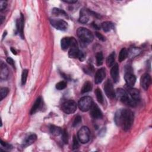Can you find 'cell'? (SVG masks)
Listing matches in <instances>:
<instances>
[{"instance_id":"cell-1","label":"cell","mask_w":152,"mask_h":152,"mask_svg":"<svg viewBox=\"0 0 152 152\" xmlns=\"http://www.w3.org/2000/svg\"><path fill=\"white\" fill-rule=\"evenodd\" d=\"M114 121L116 125L127 131L130 129L133 124L134 113L129 109H119L115 115Z\"/></svg>"},{"instance_id":"cell-2","label":"cell","mask_w":152,"mask_h":152,"mask_svg":"<svg viewBox=\"0 0 152 152\" xmlns=\"http://www.w3.org/2000/svg\"><path fill=\"white\" fill-rule=\"evenodd\" d=\"M77 33L80 41L85 45L91 43L94 39L93 34L90 30L85 28H78Z\"/></svg>"},{"instance_id":"cell-3","label":"cell","mask_w":152,"mask_h":152,"mask_svg":"<svg viewBox=\"0 0 152 152\" xmlns=\"http://www.w3.org/2000/svg\"><path fill=\"white\" fill-rule=\"evenodd\" d=\"M115 95L118 96V98L120 99V100L122 102L125 103L126 105H129V106L132 107H134L136 106L137 101L132 99H130L129 96H128V95L127 91L121 88L118 89L116 90Z\"/></svg>"},{"instance_id":"cell-4","label":"cell","mask_w":152,"mask_h":152,"mask_svg":"<svg viewBox=\"0 0 152 152\" xmlns=\"http://www.w3.org/2000/svg\"><path fill=\"white\" fill-rule=\"evenodd\" d=\"M93 100L90 96H84L78 101V106L79 109L83 112H87L90 110L93 104Z\"/></svg>"},{"instance_id":"cell-5","label":"cell","mask_w":152,"mask_h":152,"mask_svg":"<svg viewBox=\"0 0 152 152\" xmlns=\"http://www.w3.org/2000/svg\"><path fill=\"white\" fill-rule=\"evenodd\" d=\"M78 139L83 144L87 143L90 140V131L87 127H81L77 134Z\"/></svg>"},{"instance_id":"cell-6","label":"cell","mask_w":152,"mask_h":152,"mask_svg":"<svg viewBox=\"0 0 152 152\" xmlns=\"http://www.w3.org/2000/svg\"><path fill=\"white\" fill-rule=\"evenodd\" d=\"M77 107V103L75 101L73 100H68L63 103L61 109L67 114H72L76 111Z\"/></svg>"},{"instance_id":"cell-7","label":"cell","mask_w":152,"mask_h":152,"mask_svg":"<svg viewBox=\"0 0 152 152\" xmlns=\"http://www.w3.org/2000/svg\"><path fill=\"white\" fill-rule=\"evenodd\" d=\"M51 24L56 29L61 31L66 30L68 27V23L62 19H51Z\"/></svg>"},{"instance_id":"cell-8","label":"cell","mask_w":152,"mask_h":152,"mask_svg":"<svg viewBox=\"0 0 152 152\" xmlns=\"http://www.w3.org/2000/svg\"><path fill=\"white\" fill-rule=\"evenodd\" d=\"M80 51L78 48V45L76 39L72 38V43L70 45V50L68 52V56L71 58H78Z\"/></svg>"},{"instance_id":"cell-9","label":"cell","mask_w":152,"mask_h":152,"mask_svg":"<svg viewBox=\"0 0 152 152\" xmlns=\"http://www.w3.org/2000/svg\"><path fill=\"white\" fill-rule=\"evenodd\" d=\"M104 90L109 98L112 99L115 98L116 95L115 91L113 89V83L109 79H108L104 84Z\"/></svg>"},{"instance_id":"cell-10","label":"cell","mask_w":152,"mask_h":152,"mask_svg":"<svg viewBox=\"0 0 152 152\" xmlns=\"http://www.w3.org/2000/svg\"><path fill=\"white\" fill-rule=\"evenodd\" d=\"M90 113L91 117L94 119H101L103 117L102 111L100 110L98 105L95 103H93L90 109Z\"/></svg>"},{"instance_id":"cell-11","label":"cell","mask_w":152,"mask_h":152,"mask_svg":"<svg viewBox=\"0 0 152 152\" xmlns=\"http://www.w3.org/2000/svg\"><path fill=\"white\" fill-rule=\"evenodd\" d=\"M140 85L144 90H148L151 85V76L150 74L145 73L142 76L141 79H140Z\"/></svg>"},{"instance_id":"cell-12","label":"cell","mask_w":152,"mask_h":152,"mask_svg":"<svg viewBox=\"0 0 152 152\" xmlns=\"http://www.w3.org/2000/svg\"><path fill=\"white\" fill-rule=\"evenodd\" d=\"M124 79L127 86L133 87L134 86L136 81V77L133 73L130 72L126 73L124 76Z\"/></svg>"},{"instance_id":"cell-13","label":"cell","mask_w":152,"mask_h":152,"mask_svg":"<svg viewBox=\"0 0 152 152\" xmlns=\"http://www.w3.org/2000/svg\"><path fill=\"white\" fill-rule=\"evenodd\" d=\"M106 76V72L104 68H101L99 69L96 73L95 76V82L96 84H100L104 80Z\"/></svg>"},{"instance_id":"cell-14","label":"cell","mask_w":152,"mask_h":152,"mask_svg":"<svg viewBox=\"0 0 152 152\" xmlns=\"http://www.w3.org/2000/svg\"><path fill=\"white\" fill-rule=\"evenodd\" d=\"M16 28L17 30L20 34L22 39L24 38V33H23V28H24V17L21 14V17L16 20Z\"/></svg>"},{"instance_id":"cell-15","label":"cell","mask_w":152,"mask_h":152,"mask_svg":"<svg viewBox=\"0 0 152 152\" xmlns=\"http://www.w3.org/2000/svg\"><path fill=\"white\" fill-rule=\"evenodd\" d=\"M9 76V70L7 65L3 61L0 63V78L1 80H6Z\"/></svg>"},{"instance_id":"cell-16","label":"cell","mask_w":152,"mask_h":152,"mask_svg":"<svg viewBox=\"0 0 152 152\" xmlns=\"http://www.w3.org/2000/svg\"><path fill=\"white\" fill-rule=\"evenodd\" d=\"M111 75L114 82L116 83L119 80V67L118 64H115L112 67Z\"/></svg>"},{"instance_id":"cell-17","label":"cell","mask_w":152,"mask_h":152,"mask_svg":"<svg viewBox=\"0 0 152 152\" xmlns=\"http://www.w3.org/2000/svg\"><path fill=\"white\" fill-rule=\"evenodd\" d=\"M89 10L87 9H81L80 11V14L79 18V21L81 23H86L88 22L89 20Z\"/></svg>"},{"instance_id":"cell-18","label":"cell","mask_w":152,"mask_h":152,"mask_svg":"<svg viewBox=\"0 0 152 152\" xmlns=\"http://www.w3.org/2000/svg\"><path fill=\"white\" fill-rule=\"evenodd\" d=\"M127 90H128V93H129L130 95L131 96L132 99L135 101H138L140 100V94L138 90L134 89L133 87H128V86L127 87Z\"/></svg>"},{"instance_id":"cell-19","label":"cell","mask_w":152,"mask_h":152,"mask_svg":"<svg viewBox=\"0 0 152 152\" xmlns=\"http://www.w3.org/2000/svg\"><path fill=\"white\" fill-rule=\"evenodd\" d=\"M36 139H37L36 135H35L34 134L30 135L28 137H27L25 139L24 142H23V147H26L28 146L32 145V144H33L35 142H36Z\"/></svg>"},{"instance_id":"cell-20","label":"cell","mask_w":152,"mask_h":152,"mask_svg":"<svg viewBox=\"0 0 152 152\" xmlns=\"http://www.w3.org/2000/svg\"><path fill=\"white\" fill-rule=\"evenodd\" d=\"M72 43V38L65 37L63 38L61 41V46L63 50H67L71 45Z\"/></svg>"},{"instance_id":"cell-21","label":"cell","mask_w":152,"mask_h":152,"mask_svg":"<svg viewBox=\"0 0 152 152\" xmlns=\"http://www.w3.org/2000/svg\"><path fill=\"white\" fill-rule=\"evenodd\" d=\"M41 102H42V99L41 97L38 98L36 100V101H35L34 103L33 104V107L31 109V111H30V114L31 115L35 113L38 111V109H39L41 105Z\"/></svg>"},{"instance_id":"cell-22","label":"cell","mask_w":152,"mask_h":152,"mask_svg":"<svg viewBox=\"0 0 152 152\" xmlns=\"http://www.w3.org/2000/svg\"><path fill=\"white\" fill-rule=\"evenodd\" d=\"M102 28L105 32H108L114 29V25L111 21H105L101 25Z\"/></svg>"},{"instance_id":"cell-23","label":"cell","mask_w":152,"mask_h":152,"mask_svg":"<svg viewBox=\"0 0 152 152\" xmlns=\"http://www.w3.org/2000/svg\"><path fill=\"white\" fill-rule=\"evenodd\" d=\"M92 88H93V86L91 83L89 81H87L83 85L82 89L81 90V93H86L89 92L92 90Z\"/></svg>"},{"instance_id":"cell-24","label":"cell","mask_w":152,"mask_h":152,"mask_svg":"<svg viewBox=\"0 0 152 152\" xmlns=\"http://www.w3.org/2000/svg\"><path fill=\"white\" fill-rule=\"evenodd\" d=\"M62 130L61 128L55 125H51L50 127V132L51 133L55 136H58L62 133Z\"/></svg>"},{"instance_id":"cell-25","label":"cell","mask_w":152,"mask_h":152,"mask_svg":"<svg viewBox=\"0 0 152 152\" xmlns=\"http://www.w3.org/2000/svg\"><path fill=\"white\" fill-rule=\"evenodd\" d=\"M115 60V52H113L107 58V64L108 67H112L114 65Z\"/></svg>"},{"instance_id":"cell-26","label":"cell","mask_w":152,"mask_h":152,"mask_svg":"<svg viewBox=\"0 0 152 152\" xmlns=\"http://www.w3.org/2000/svg\"><path fill=\"white\" fill-rule=\"evenodd\" d=\"M128 55V51L126 48H122L119 54V57H118V60L119 62L121 63L123 61H124L126 58H127Z\"/></svg>"},{"instance_id":"cell-27","label":"cell","mask_w":152,"mask_h":152,"mask_svg":"<svg viewBox=\"0 0 152 152\" xmlns=\"http://www.w3.org/2000/svg\"><path fill=\"white\" fill-rule=\"evenodd\" d=\"M95 94L96 96V98L98 101L101 103L103 104L104 102V99H103V94H102V92L100 90V89L98 88L96 89L95 90Z\"/></svg>"},{"instance_id":"cell-28","label":"cell","mask_w":152,"mask_h":152,"mask_svg":"<svg viewBox=\"0 0 152 152\" xmlns=\"http://www.w3.org/2000/svg\"><path fill=\"white\" fill-rule=\"evenodd\" d=\"M52 14H54L55 16H65V17H67V14L65 12V11L63 10H61L60 8H54L52 10Z\"/></svg>"},{"instance_id":"cell-29","label":"cell","mask_w":152,"mask_h":152,"mask_svg":"<svg viewBox=\"0 0 152 152\" xmlns=\"http://www.w3.org/2000/svg\"><path fill=\"white\" fill-rule=\"evenodd\" d=\"M9 90L7 87H2L0 89V100H2L8 95Z\"/></svg>"},{"instance_id":"cell-30","label":"cell","mask_w":152,"mask_h":152,"mask_svg":"<svg viewBox=\"0 0 152 152\" xmlns=\"http://www.w3.org/2000/svg\"><path fill=\"white\" fill-rule=\"evenodd\" d=\"M96 64L98 66L102 65L103 61V55L102 52H99L96 55Z\"/></svg>"},{"instance_id":"cell-31","label":"cell","mask_w":152,"mask_h":152,"mask_svg":"<svg viewBox=\"0 0 152 152\" xmlns=\"http://www.w3.org/2000/svg\"><path fill=\"white\" fill-rule=\"evenodd\" d=\"M28 69H24L22 72L21 74V85H25L26 83L27 78L28 76Z\"/></svg>"},{"instance_id":"cell-32","label":"cell","mask_w":152,"mask_h":152,"mask_svg":"<svg viewBox=\"0 0 152 152\" xmlns=\"http://www.w3.org/2000/svg\"><path fill=\"white\" fill-rule=\"evenodd\" d=\"M56 89L57 90H63L64 89L66 88L67 87V82L65 81H60V82H58L56 85Z\"/></svg>"},{"instance_id":"cell-33","label":"cell","mask_w":152,"mask_h":152,"mask_svg":"<svg viewBox=\"0 0 152 152\" xmlns=\"http://www.w3.org/2000/svg\"><path fill=\"white\" fill-rule=\"evenodd\" d=\"M62 140L65 144H67L68 142V134L67 130H64L62 131Z\"/></svg>"},{"instance_id":"cell-34","label":"cell","mask_w":152,"mask_h":152,"mask_svg":"<svg viewBox=\"0 0 152 152\" xmlns=\"http://www.w3.org/2000/svg\"><path fill=\"white\" fill-rule=\"evenodd\" d=\"M81 122V117L80 116H77L74 120L73 126V127H77V125H78L80 124Z\"/></svg>"},{"instance_id":"cell-35","label":"cell","mask_w":152,"mask_h":152,"mask_svg":"<svg viewBox=\"0 0 152 152\" xmlns=\"http://www.w3.org/2000/svg\"><path fill=\"white\" fill-rule=\"evenodd\" d=\"M79 147V143L78 141V139L74 135L73 137V149H77Z\"/></svg>"},{"instance_id":"cell-36","label":"cell","mask_w":152,"mask_h":152,"mask_svg":"<svg viewBox=\"0 0 152 152\" xmlns=\"http://www.w3.org/2000/svg\"><path fill=\"white\" fill-rule=\"evenodd\" d=\"M7 3L6 1H0V10L3 11L7 7Z\"/></svg>"},{"instance_id":"cell-37","label":"cell","mask_w":152,"mask_h":152,"mask_svg":"<svg viewBox=\"0 0 152 152\" xmlns=\"http://www.w3.org/2000/svg\"><path fill=\"white\" fill-rule=\"evenodd\" d=\"M7 62L12 67H14V60L12 59V58H10V57H8L7 58Z\"/></svg>"},{"instance_id":"cell-38","label":"cell","mask_w":152,"mask_h":152,"mask_svg":"<svg viewBox=\"0 0 152 152\" xmlns=\"http://www.w3.org/2000/svg\"><path fill=\"white\" fill-rule=\"evenodd\" d=\"M96 36L99 38V39L102 41H105V40H106V39H105V37L103 36V35H102V34H100L99 33L96 32Z\"/></svg>"},{"instance_id":"cell-39","label":"cell","mask_w":152,"mask_h":152,"mask_svg":"<svg viewBox=\"0 0 152 152\" xmlns=\"http://www.w3.org/2000/svg\"><path fill=\"white\" fill-rule=\"evenodd\" d=\"M85 55L84 53L80 51L79 55H78V59L80 61H83L85 60Z\"/></svg>"},{"instance_id":"cell-40","label":"cell","mask_w":152,"mask_h":152,"mask_svg":"<svg viewBox=\"0 0 152 152\" xmlns=\"http://www.w3.org/2000/svg\"><path fill=\"white\" fill-rule=\"evenodd\" d=\"M1 145H2L3 147H4L6 149H10V147H11V146H10V144H8L7 143L3 142L2 141V140L1 141Z\"/></svg>"},{"instance_id":"cell-41","label":"cell","mask_w":152,"mask_h":152,"mask_svg":"<svg viewBox=\"0 0 152 152\" xmlns=\"http://www.w3.org/2000/svg\"><path fill=\"white\" fill-rule=\"evenodd\" d=\"M63 1L68 4H74L77 3V0H63Z\"/></svg>"},{"instance_id":"cell-42","label":"cell","mask_w":152,"mask_h":152,"mask_svg":"<svg viewBox=\"0 0 152 152\" xmlns=\"http://www.w3.org/2000/svg\"><path fill=\"white\" fill-rule=\"evenodd\" d=\"M11 52H13V54H14V55H16V54H17V52H16V51L14 48H11Z\"/></svg>"},{"instance_id":"cell-43","label":"cell","mask_w":152,"mask_h":152,"mask_svg":"<svg viewBox=\"0 0 152 152\" xmlns=\"http://www.w3.org/2000/svg\"><path fill=\"white\" fill-rule=\"evenodd\" d=\"M93 27H94L95 29H99V28L97 26V25L96 24V23H93Z\"/></svg>"},{"instance_id":"cell-44","label":"cell","mask_w":152,"mask_h":152,"mask_svg":"<svg viewBox=\"0 0 152 152\" xmlns=\"http://www.w3.org/2000/svg\"><path fill=\"white\" fill-rule=\"evenodd\" d=\"M4 17H3V16H1V24H2V23H3V20H4Z\"/></svg>"}]
</instances>
